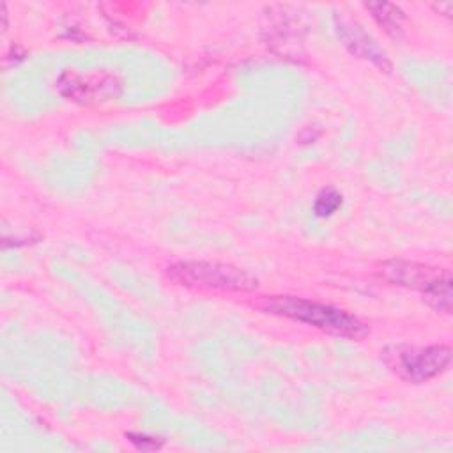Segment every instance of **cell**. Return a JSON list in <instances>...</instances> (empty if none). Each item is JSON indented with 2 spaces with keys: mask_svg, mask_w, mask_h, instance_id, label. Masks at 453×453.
<instances>
[{
  "mask_svg": "<svg viewBox=\"0 0 453 453\" xmlns=\"http://www.w3.org/2000/svg\"><path fill=\"white\" fill-rule=\"evenodd\" d=\"M127 437L138 449H156L161 446L154 437H149L143 434H127Z\"/></svg>",
  "mask_w": 453,
  "mask_h": 453,
  "instance_id": "9",
  "label": "cell"
},
{
  "mask_svg": "<svg viewBox=\"0 0 453 453\" xmlns=\"http://www.w3.org/2000/svg\"><path fill=\"white\" fill-rule=\"evenodd\" d=\"M366 9L372 12L373 19L389 34V35H398L402 30V21H403V12L400 7L395 4L388 2H375V4H366Z\"/></svg>",
  "mask_w": 453,
  "mask_h": 453,
  "instance_id": "7",
  "label": "cell"
},
{
  "mask_svg": "<svg viewBox=\"0 0 453 453\" xmlns=\"http://www.w3.org/2000/svg\"><path fill=\"white\" fill-rule=\"evenodd\" d=\"M384 365L402 380L423 384L444 373L451 365L448 345H389L380 352Z\"/></svg>",
  "mask_w": 453,
  "mask_h": 453,
  "instance_id": "4",
  "label": "cell"
},
{
  "mask_svg": "<svg viewBox=\"0 0 453 453\" xmlns=\"http://www.w3.org/2000/svg\"><path fill=\"white\" fill-rule=\"evenodd\" d=\"M334 28L342 41V44L356 57L366 58L382 71H389L391 64L386 57V53L380 50V46L375 42V39L363 30V27L347 21L343 18H334Z\"/></svg>",
  "mask_w": 453,
  "mask_h": 453,
  "instance_id": "6",
  "label": "cell"
},
{
  "mask_svg": "<svg viewBox=\"0 0 453 453\" xmlns=\"http://www.w3.org/2000/svg\"><path fill=\"white\" fill-rule=\"evenodd\" d=\"M380 273L395 285L418 290L435 311H451L453 281L448 269L409 260H389L382 264Z\"/></svg>",
  "mask_w": 453,
  "mask_h": 453,
  "instance_id": "3",
  "label": "cell"
},
{
  "mask_svg": "<svg viewBox=\"0 0 453 453\" xmlns=\"http://www.w3.org/2000/svg\"><path fill=\"white\" fill-rule=\"evenodd\" d=\"M168 278L188 288H205L221 292H251L258 287L255 276L248 271L219 262L180 260L166 269Z\"/></svg>",
  "mask_w": 453,
  "mask_h": 453,
  "instance_id": "2",
  "label": "cell"
},
{
  "mask_svg": "<svg viewBox=\"0 0 453 453\" xmlns=\"http://www.w3.org/2000/svg\"><path fill=\"white\" fill-rule=\"evenodd\" d=\"M342 195L333 189V188H326L322 189L313 202V212L319 218H329L333 216L340 207H342Z\"/></svg>",
  "mask_w": 453,
  "mask_h": 453,
  "instance_id": "8",
  "label": "cell"
},
{
  "mask_svg": "<svg viewBox=\"0 0 453 453\" xmlns=\"http://www.w3.org/2000/svg\"><path fill=\"white\" fill-rule=\"evenodd\" d=\"M264 310L338 336L359 338L366 333V326L352 313L304 297L274 296L264 303Z\"/></svg>",
  "mask_w": 453,
  "mask_h": 453,
  "instance_id": "1",
  "label": "cell"
},
{
  "mask_svg": "<svg viewBox=\"0 0 453 453\" xmlns=\"http://www.w3.org/2000/svg\"><path fill=\"white\" fill-rule=\"evenodd\" d=\"M124 83L117 74L106 71L96 73H62L57 80V90L67 101L78 104H103L122 94Z\"/></svg>",
  "mask_w": 453,
  "mask_h": 453,
  "instance_id": "5",
  "label": "cell"
}]
</instances>
